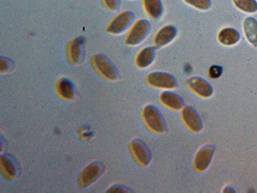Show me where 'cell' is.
Returning <instances> with one entry per match:
<instances>
[{
	"label": "cell",
	"instance_id": "1",
	"mask_svg": "<svg viewBox=\"0 0 257 193\" xmlns=\"http://www.w3.org/2000/svg\"><path fill=\"white\" fill-rule=\"evenodd\" d=\"M143 117L149 129L157 133L166 132V123L159 109L156 106L149 105L144 108Z\"/></svg>",
	"mask_w": 257,
	"mask_h": 193
},
{
	"label": "cell",
	"instance_id": "2",
	"mask_svg": "<svg viewBox=\"0 0 257 193\" xmlns=\"http://www.w3.org/2000/svg\"><path fill=\"white\" fill-rule=\"evenodd\" d=\"M104 166L100 162H94L84 167L78 177V184L81 189L89 187L99 179L104 172Z\"/></svg>",
	"mask_w": 257,
	"mask_h": 193
},
{
	"label": "cell",
	"instance_id": "3",
	"mask_svg": "<svg viewBox=\"0 0 257 193\" xmlns=\"http://www.w3.org/2000/svg\"><path fill=\"white\" fill-rule=\"evenodd\" d=\"M151 25L147 20H141L135 23L126 38V44L137 46L143 43L150 34Z\"/></svg>",
	"mask_w": 257,
	"mask_h": 193
},
{
	"label": "cell",
	"instance_id": "4",
	"mask_svg": "<svg viewBox=\"0 0 257 193\" xmlns=\"http://www.w3.org/2000/svg\"><path fill=\"white\" fill-rule=\"evenodd\" d=\"M135 21V14L132 11H125L117 16L112 21L107 28V31L110 33L116 34V35L124 33L134 24Z\"/></svg>",
	"mask_w": 257,
	"mask_h": 193
},
{
	"label": "cell",
	"instance_id": "5",
	"mask_svg": "<svg viewBox=\"0 0 257 193\" xmlns=\"http://www.w3.org/2000/svg\"><path fill=\"white\" fill-rule=\"evenodd\" d=\"M146 80L149 85L158 88L173 89L178 85L175 77L171 73L164 72L149 73Z\"/></svg>",
	"mask_w": 257,
	"mask_h": 193
},
{
	"label": "cell",
	"instance_id": "6",
	"mask_svg": "<svg viewBox=\"0 0 257 193\" xmlns=\"http://www.w3.org/2000/svg\"><path fill=\"white\" fill-rule=\"evenodd\" d=\"M94 64L99 73L109 80H116L118 77L116 66L104 55L97 54L94 57Z\"/></svg>",
	"mask_w": 257,
	"mask_h": 193
},
{
	"label": "cell",
	"instance_id": "7",
	"mask_svg": "<svg viewBox=\"0 0 257 193\" xmlns=\"http://www.w3.org/2000/svg\"><path fill=\"white\" fill-rule=\"evenodd\" d=\"M130 148L138 162L142 165H148L151 160V153L147 145L141 139H133Z\"/></svg>",
	"mask_w": 257,
	"mask_h": 193
},
{
	"label": "cell",
	"instance_id": "8",
	"mask_svg": "<svg viewBox=\"0 0 257 193\" xmlns=\"http://www.w3.org/2000/svg\"><path fill=\"white\" fill-rule=\"evenodd\" d=\"M181 116L186 125L195 133L200 132L203 128V122L198 113L194 108L188 106L183 109Z\"/></svg>",
	"mask_w": 257,
	"mask_h": 193
},
{
	"label": "cell",
	"instance_id": "9",
	"mask_svg": "<svg viewBox=\"0 0 257 193\" xmlns=\"http://www.w3.org/2000/svg\"><path fill=\"white\" fill-rule=\"evenodd\" d=\"M186 84L194 92L204 98L212 95L213 87L205 79L199 77H193L186 81Z\"/></svg>",
	"mask_w": 257,
	"mask_h": 193
},
{
	"label": "cell",
	"instance_id": "10",
	"mask_svg": "<svg viewBox=\"0 0 257 193\" xmlns=\"http://www.w3.org/2000/svg\"><path fill=\"white\" fill-rule=\"evenodd\" d=\"M214 148L212 145L206 144L197 153L194 160L195 169L197 171H205L212 161Z\"/></svg>",
	"mask_w": 257,
	"mask_h": 193
},
{
	"label": "cell",
	"instance_id": "11",
	"mask_svg": "<svg viewBox=\"0 0 257 193\" xmlns=\"http://www.w3.org/2000/svg\"><path fill=\"white\" fill-rule=\"evenodd\" d=\"M85 56V40L84 37L80 36L74 39L69 47V56L73 64L81 63Z\"/></svg>",
	"mask_w": 257,
	"mask_h": 193
},
{
	"label": "cell",
	"instance_id": "12",
	"mask_svg": "<svg viewBox=\"0 0 257 193\" xmlns=\"http://www.w3.org/2000/svg\"><path fill=\"white\" fill-rule=\"evenodd\" d=\"M178 34V30L173 25H167L158 31L155 38L156 47H164L174 40Z\"/></svg>",
	"mask_w": 257,
	"mask_h": 193
},
{
	"label": "cell",
	"instance_id": "13",
	"mask_svg": "<svg viewBox=\"0 0 257 193\" xmlns=\"http://www.w3.org/2000/svg\"><path fill=\"white\" fill-rule=\"evenodd\" d=\"M243 30L247 40L252 46L257 47V21L253 17L245 18Z\"/></svg>",
	"mask_w": 257,
	"mask_h": 193
},
{
	"label": "cell",
	"instance_id": "14",
	"mask_svg": "<svg viewBox=\"0 0 257 193\" xmlns=\"http://www.w3.org/2000/svg\"><path fill=\"white\" fill-rule=\"evenodd\" d=\"M160 100L163 104L173 110H181L184 106L183 99L178 94L170 91L163 92L160 96Z\"/></svg>",
	"mask_w": 257,
	"mask_h": 193
},
{
	"label": "cell",
	"instance_id": "15",
	"mask_svg": "<svg viewBox=\"0 0 257 193\" xmlns=\"http://www.w3.org/2000/svg\"><path fill=\"white\" fill-rule=\"evenodd\" d=\"M240 35L237 30L233 28H225L220 31L218 35V40L222 45L233 46L237 44L240 41Z\"/></svg>",
	"mask_w": 257,
	"mask_h": 193
},
{
	"label": "cell",
	"instance_id": "16",
	"mask_svg": "<svg viewBox=\"0 0 257 193\" xmlns=\"http://www.w3.org/2000/svg\"><path fill=\"white\" fill-rule=\"evenodd\" d=\"M156 48L153 47L144 48L137 57V66L140 68H145L151 65L156 59Z\"/></svg>",
	"mask_w": 257,
	"mask_h": 193
},
{
	"label": "cell",
	"instance_id": "17",
	"mask_svg": "<svg viewBox=\"0 0 257 193\" xmlns=\"http://www.w3.org/2000/svg\"><path fill=\"white\" fill-rule=\"evenodd\" d=\"M144 8L154 19H159L164 13L162 0H144Z\"/></svg>",
	"mask_w": 257,
	"mask_h": 193
},
{
	"label": "cell",
	"instance_id": "18",
	"mask_svg": "<svg viewBox=\"0 0 257 193\" xmlns=\"http://www.w3.org/2000/svg\"><path fill=\"white\" fill-rule=\"evenodd\" d=\"M58 91L63 99L72 100L75 93L74 85L70 80L63 78L59 81Z\"/></svg>",
	"mask_w": 257,
	"mask_h": 193
},
{
	"label": "cell",
	"instance_id": "19",
	"mask_svg": "<svg viewBox=\"0 0 257 193\" xmlns=\"http://www.w3.org/2000/svg\"><path fill=\"white\" fill-rule=\"evenodd\" d=\"M233 2L236 8L242 12L253 14L257 11L256 0H233Z\"/></svg>",
	"mask_w": 257,
	"mask_h": 193
},
{
	"label": "cell",
	"instance_id": "20",
	"mask_svg": "<svg viewBox=\"0 0 257 193\" xmlns=\"http://www.w3.org/2000/svg\"><path fill=\"white\" fill-rule=\"evenodd\" d=\"M0 162H1L2 167L9 176L15 177L16 175L17 170H16L15 163L9 156L2 155Z\"/></svg>",
	"mask_w": 257,
	"mask_h": 193
},
{
	"label": "cell",
	"instance_id": "21",
	"mask_svg": "<svg viewBox=\"0 0 257 193\" xmlns=\"http://www.w3.org/2000/svg\"><path fill=\"white\" fill-rule=\"evenodd\" d=\"M187 4L200 11H208L212 6L211 0H184Z\"/></svg>",
	"mask_w": 257,
	"mask_h": 193
},
{
	"label": "cell",
	"instance_id": "22",
	"mask_svg": "<svg viewBox=\"0 0 257 193\" xmlns=\"http://www.w3.org/2000/svg\"><path fill=\"white\" fill-rule=\"evenodd\" d=\"M14 68V63L10 59L6 57H2L0 60V72H8Z\"/></svg>",
	"mask_w": 257,
	"mask_h": 193
},
{
	"label": "cell",
	"instance_id": "23",
	"mask_svg": "<svg viewBox=\"0 0 257 193\" xmlns=\"http://www.w3.org/2000/svg\"><path fill=\"white\" fill-rule=\"evenodd\" d=\"M130 192V189L126 186L120 184L112 185L107 190V192L110 193H125Z\"/></svg>",
	"mask_w": 257,
	"mask_h": 193
},
{
	"label": "cell",
	"instance_id": "24",
	"mask_svg": "<svg viewBox=\"0 0 257 193\" xmlns=\"http://www.w3.org/2000/svg\"><path fill=\"white\" fill-rule=\"evenodd\" d=\"M105 6L111 11H117L120 8V0H104Z\"/></svg>",
	"mask_w": 257,
	"mask_h": 193
},
{
	"label": "cell",
	"instance_id": "25",
	"mask_svg": "<svg viewBox=\"0 0 257 193\" xmlns=\"http://www.w3.org/2000/svg\"><path fill=\"white\" fill-rule=\"evenodd\" d=\"M222 72V69L221 66L217 65H213L211 66L210 70H209V73H210V76L213 79H216V78L221 76Z\"/></svg>",
	"mask_w": 257,
	"mask_h": 193
}]
</instances>
